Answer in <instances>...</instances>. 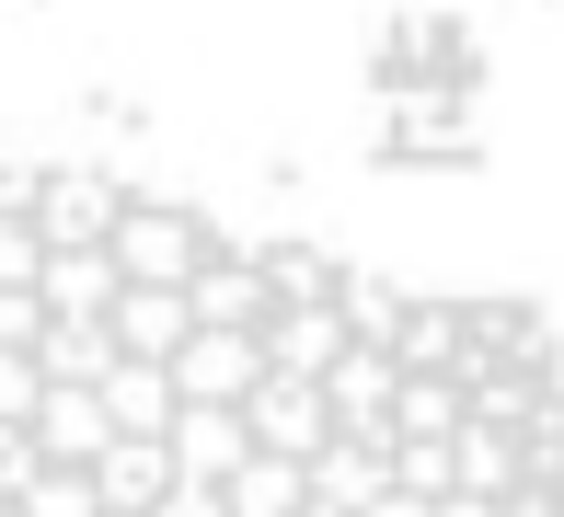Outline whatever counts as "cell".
Masks as SVG:
<instances>
[{
	"label": "cell",
	"instance_id": "cell-26",
	"mask_svg": "<svg viewBox=\"0 0 564 517\" xmlns=\"http://www.w3.org/2000/svg\"><path fill=\"white\" fill-rule=\"evenodd\" d=\"M357 517H438V495H392V483H380V495L357 506Z\"/></svg>",
	"mask_w": 564,
	"mask_h": 517
},
{
	"label": "cell",
	"instance_id": "cell-5",
	"mask_svg": "<svg viewBox=\"0 0 564 517\" xmlns=\"http://www.w3.org/2000/svg\"><path fill=\"white\" fill-rule=\"evenodd\" d=\"M253 345H265V369H276V380H323V369L357 345V333H346V310H335V299H276L265 322H253Z\"/></svg>",
	"mask_w": 564,
	"mask_h": 517
},
{
	"label": "cell",
	"instance_id": "cell-10",
	"mask_svg": "<svg viewBox=\"0 0 564 517\" xmlns=\"http://www.w3.org/2000/svg\"><path fill=\"white\" fill-rule=\"evenodd\" d=\"M312 392H323V414H335V437H369V449H380V414H392V356H380V345H346Z\"/></svg>",
	"mask_w": 564,
	"mask_h": 517
},
{
	"label": "cell",
	"instance_id": "cell-22",
	"mask_svg": "<svg viewBox=\"0 0 564 517\" xmlns=\"http://www.w3.org/2000/svg\"><path fill=\"white\" fill-rule=\"evenodd\" d=\"M12 517H105V506H93L82 472H46V460H35V472H23V495H12Z\"/></svg>",
	"mask_w": 564,
	"mask_h": 517
},
{
	"label": "cell",
	"instance_id": "cell-3",
	"mask_svg": "<svg viewBox=\"0 0 564 517\" xmlns=\"http://www.w3.org/2000/svg\"><path fill=\"white\" fill-rule=\"evenodd\" d=\"M230 414H242L253 460H289V472H300V460L323 449V437H335V414H323V392H312V380H276V369L253 380V392L230 403Z\"/></svg>",
	"mask_w": 564,
	"mask_h": 517
},
{
	"label": "cell",
	"instance_id": "cell-25",
	"mask_svg": "<svg viewBox=\"0 0 564 517\" xmlns=\"http://www.w3.org/2000/svg\"><path fill=\"white\" fill-rule=\"evenodd\" d=\"M23 472H35V449H23V437H12V426H0V506H12V495H23Z\"/></svg>",
	"mask_w": 564,
	"mask_h": 517
},
{
	"label": "cell",
	"instance_id": "cell-17",
	"mask_svg": "<svg viewBox=\"0 0 564 517\" xmlns=\"http://www.w3.org/2000/svg\"><path fill=\"white\" fill-rule=\"evenodd\" d=\"M23 356H35V380H46V392H93V380L116 369V345H105V322H46L35 345H23Z\"/></svg>",
	"mask_w": 564,
	"mask_h": 517
},
{
	"label": "cell",
	"instance_id": "cell-31",
	"mask_svg": "<svg viewBox=\"0 0 564 517\" xmlns=\"http://www.w3.org/2000/svg\"><path fill=\"white\" fill-rule=\"evenodd\" d=\"M0 517H12V506H0Z\"/></svg>",
	"mask_w": 564,
	"mask_h": 517
},
{
	"label": "cell",
	"instance_id": "cell-1",
	"mask_svg": "<svg viewBox=\"0 0 564 517\" xmlns=\"http://www.w3.org/2000/svg\"><path fill=\"white\" fill-rule=\"evenodd\" d=\"M208 253H219V242H208V219H196V207H173V196H127V207H116V230H105L116 288H185Z\"/></svg>",
	"mask_w": 564,
	"mask_h": 517
},
{
	"label": "cell",
	"instance_id": "cell-24",
	"mask_svg": "<svg viewBox=\"0 0 564 517\" xmlns=\"http://www.w3.org/2000/svg\"><path fill=\"white\" fill-rule=\"evenodd\" d=\"M35 392H46V380H35V356H12V345H0V426H12V437H23V414H35Z\"/></svg>",
	"mask_w": 564,
	"mask_h": 517
},
{
	"label": "cell",
	"instance_id": "cell-19",
	"mask_svg": "<svg viewBox=\"0 0 564 517\" xmlns=\"http://www.w3.org/2000/svg\"><path fill=\"white\" fill-rule=\"evenodd\" d=\"M219 517H300V472L289 460H242L219 483Z\"/></svg>",
	"mask_w": 564,
	"mask_h": 517
},
{
	"label": "cell",
	"instance_id": "cell-12",
	"mask_svg": "<svg viewBox=\"0 0 564 517\" xmlns=\"http://www.w3.org/2000/svg\"><path fill=\"white\" fill-rule=\"evenodd\" d=\"M105 299H116L105 242H93V253H46V265H35V310H46V322H105Z\"/></svg>",
	"mask_w": 564,
	"mask_h": 517
},
{
	"label": "cell",
	"instance_id": "cell-11",
	"mask_svg": "<svg viewBox=\"0 0 564 517\" xmlns=\"http://www.w3.org/2000/svg\"><path fill=\"white\" fill-rule=\"evenodd\" d=\"M23 449H35L46 472H93V449H105V403H93V392H35Z\"/></svg>",
	"mask_w": 564,
	"mask_h": 517
},
{
	"label": "cell",
	"instance_id": "cell-6",
	"mask_svg": "<svg viewBox=\"0 0 564 517\" xmlns=\"http://www.w3.org/2000/svg\"><path fill=\"white\" fill-rule=\"evenodd\" d=\"M162 380H173V403H242L253 380H265V345H253V333H185V345L162 356Z\"/></svg>",
	"mask_w": 564,
	"mask_h": 517
},
{
	"label": "cell",
	"instance_id": "cell-23",
	"mask_svg": "<svg viewBox=\"0 0 564 517\" xmlns=\"http://www.w3.org/2000/svg\"><path fill=\"white\" fill-rule=\"evenodd\" d=\"M35 230H23V207H0V288H35Z\"/></svg>",
	"mask_w": 564,
	"mask_h": 517
},
{
	"label": "cell",
	"instance_id": "cell-16",
	"mask_svg": "<svg viewBox=\"0 0 564 517\" xmlns=\"http://www.w3.org/2000/svg\"><path fill=\"white\" fill-rule=\"evenodd\" d=\"M507 483H519V437L460 414V426H449V495H484V506H496Z\"/></svg>",
	"mask_w": 564,
	"mask_h": 517
},
{
	"label": "cell",
	"instance_id": "cell-28",
	"mask_svg": "<svg viewBox=\"0 0 564 517\" xmlns=\"http://www.w3.org/2000/svg\"><path fill=\"white\" fill-rule=\"evenodd\" d=\"M23 196H35V173H23L12 150H0V207H23Z\"/></svg>",
	"mask_w": 564,
	"mask_h": 517
},
{
	"label": "cell",
	"instance_id": "cell-27",
	"mask_svg": "<svg viewBox=\"0 0 564 517\" xmlns=\"http://www.w3.org/2000/svg\"><path fill=\"white\" fill-rule=\"evenodd\" d=\"M150 517H219V495H196V483H173V495L150 506Z\"/></svg>",
	"mask_w": 564,
	"mask_h": 517
},
{
	"label": "cell",
	"instance_id": "cell-18",
	"mask_svg": "<svg viewBox=\"0 0 564 517\" xmlns=\"http://www.w3.org/2000/svg\"><path fill=\"white\" fill-rule=\"evenodd\" d=\"M460 426V392L449 380H403L392 369V414H380V449H392V437H449Z\"/></svg>",
	"mask_w": 564,
	"mask_h": 517
},
{
	"label": "cell",
	"instance_id": "cell-14",
	"mask_svg": "<svg viewBox=\"0 0 564 517\" xmlns=\"http://www.w3.org/2000/svg\"><path fill=\"white\" fill-rule=\"evenodd\" d=\"M93 403H105V437H162L173 426V380L139 369V356H116V369L93 380Z\"/></svg>",
	"mask_w": 564,
	"mask_h": 517
},
{
	"label": "cell",
	"instance_id": "cell-30",
	"mask_svg": "<svg viewBox=\"0 0 564 517\" xmlns=\"http://www.w3.org/2000/svg\"><path fill=\"white\" fill-rule=\"evenodd\" d=\"M300 517H346V506H312V495H300Z\"/></svg>",
	"mask_w": 564,
	"mask_h": 517
},
{
	"label": "cell",
	"instance_id": "cell-9",
	"mask_svg": "<svg viewBox=\"0 0 564 517\" xmlns=\"http://www.w3.org/2000/svg\"><path fill=\"white\" fill-rule=\"evenodd\" d=\"M185 333H196V322H185V288H116V299H105V345L139 356V369H162Z\"/></svg>",
	"mask_w": 564,
	"mask_h": 517
},
{
	"label": "cell",
	"instance_id": "cell-4",
	"mask_svg": "<svg viewBox=\"0 0 564 517\" xmlns=\"http://www.w3.org/2000/svg\"><path fill=\"white\" fill-rule=\"evenodd\" d=\"M162 460H173V483L219 495V483L253 460V437H242V414H230V403H173V426H162Z\"/></svg>",
	"mask_w": 564,
	"mask_h": 517
},
{
	"label": "cell",
	"instance_id": "cell-29",
	"mask_svg": "<svg viewBox=\"0 0 564 517\" xmlns=\"http://www.w3.org/2000/svg\"><path fill=\"white\" fill-rule=\"evenodd\" d=\"M438 517H496V506H484V495H438Z\"/></svg>",
	"mask_w": 564,
	"mask_h": 517
},
{
	"label": "cell",
	"instance_id": "cell-13",
	"mask_svg": "<svg viewBox=\"0 0 564 517\" xmlns=\"http://www.w3.org/2000/svg\"><path fill=\"white\" fill-rule=\"evenodd\" d=\"M392 356L403 380H449V356H460V299H403V322H392Z\"/></svg>",
	"mask_w": 564,
	"mask_h": 517
},
{
	"label": "cell",
	"instance_id": "cell-21",
	"mask_svg": "<svg viewBox=\"0 0 564 517\" xmlns=\"http://www.w3.org/2000/svg\"><path fill=\"white\" fill-rule=\"evenodd\" d=\"M380 483H392V495H449V437H392V449H380Z\"/></svg>",
	"mask_w": 564,
	"mask_h": 517
},
{
	"label": "cell",
	"instance_id": "cell-20",
	"mask_svg": "<svg viewBox=\"0 0 564 517\" xmlns=\"http://www.w3.org/2000/svg\"><path fill=\"white\" fill-rule=\"evenodd\" d=\"M253 265H265V299H335V253H312V242H265L253 253Z\"/></svg>",
	"mask_w": 564,
	"mask_h": 517
},
{
	"label": "cell",
	"instance_id": "cell-15",
	"mask_svg": "<svg viewBox=\"0 0 564 517\" xmlns=\"http://www.w3.org/2000/svg\"><path fill=\"white\" fill-rule=\"evenodd\" d=\"M300 495H312V506H369L380 495V449H369V437H323V449L312 460H300Z\"/></svg>",
	"mask_w": 564,
	"mask_h": 517
},
{
	"label": "cell",
	"instance_id": "cell-2",
	"mask_svg": "<svg viewBox=\"0 0 564 517\" xmlns=\"http://www.w3.org/2000/svg\"><path fill=\"white\" fill-rule=\"evenodd\" d=\"M116 185H105V173H82V162H69V173H35V196H23V230H35V253H93V242H105V230H116Z\"/></svg>",
	"mask_w": 564,
	"mask_h": 517
},
{
	"label": "cell",
	"instance_id": "cell-8",
	"mask_svg": "<svg viewBox=\"0 0 564 517\" xmlns=\"http://www.w3.org/2000/svg\"><path fill=\"white\" fill-rule=\"evenodd\" d=\"M82 483H93V506H105V517H150V506L173 495V460H162V437H105Z\"/></svg>",
	"mask_w": 564,
	"mask_h": 517
},
{
	"label": "cell",
	"instance_id": "cell-7",
	"mask_svg": "<svg viewBox=\"0 0 564 517\" xmlns=\"http://www.w3.org/2000/svg\"><path fill=\"white\" fill-rule=\"evenodd\" d=\"M265 265H253V253H208V265H196L185 276V322L196 333H253V322H265Z\"/></svg>",
	"mask_w": 564,
	"mask_h": 517
}]
</instances>
